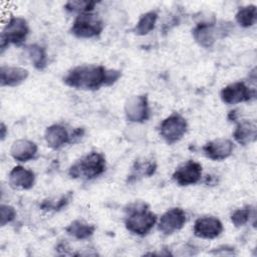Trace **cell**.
Segmentation results:
<instances>
[{
	"instance_id": "cell-1",
	"label": "cell",
	"mask_w": 257,
	"mask_h": 257,
	"mask_svg": "<svg viewBox=\"0 0 257 257\" xmlns=\"http://www.w3.org/2000/svg\"><path fill=\"white\" fill-rule=\"evenodd\" d=\"M106 68L96 64H85L70 69L63 77V81L70 87L93 90L106 85Z\"/></svg>"
},
{
	"instance_id": "cell-2",
	"label": "cell",
	"mask_w": 257,
	"mask_h": 257,
	"mask_svg": "<svg viewBox=\"0 0 257 257\" xmlns=\"http://www.w3.org/2000/svg\"><path fill=\"white\" fill-rule=\"evenodd\" d=\"M127 216L125 219V228L137 235H146L149 233L157 222V216L148 209L144 202H136L126 209Z\"/></svg>"
},
{
	"instance_id": "cell-3",
	"label": "cell",
	"mask_w": 257,
	"mask_h": 257,
	"mask_svg": "<svg viewBox=\"0 0 257 257\" xmlns=\"http://www.w3.org/2000/svg\"><path fill=\"white\" fill-rule=\"evenodd\" d=\"M105 170L104 157L96 152H91L73 164L69 169V175L72 178L83 176L86 179H92L101 175Z\"/></svg>"
},
{
	"instance_id": "cell-4",
	"label": "cell",
	"mask_w": 257,
	"mask_h": 257,
	"mask_svg": "<svg viewBox=\"0 0 257 257\" xmlns=\"http://www.w3.org/2000/svg\"><path fill=\"white\" fill-rule=\"evenodd\" d=\"M102 28V21L96 14L81 13L74 19L71 33L79 38H91L99 35Z\"/></svg>"
},
{
	"instance_id": "cell-5",
	"label": "cell",
	"mask_w": 257,
	"mask_h": 257,
	"mask_svg": "<svg viewBox=\"0 0 257 257\" xmlns=\"http://www.w3.org/2000/svg\"><path fill=\"white\" fill-rule=\"evenodd\" d=\"M29 33V26L24 18H11L1 33V50L3 51L10 43L21 44Z\"/></svg>"
},
{
	"instance_id": "cell-6",
	"label": "cell",
	"mask_w": 257,
	"mask_h": 257,
	"mask_svg": "<svg viewBox=\"0 0 257 257\" xmlns=\"http://www.w3.org/2000/svg\"><path fill=\"white\" fill-rule=\"evenodd\" d=\"M187 127V120L181 114L174 112L162 121L160 135L168 144H174L183 138Z\"/></svg>"
},
{
	"instance_id": "cell-7",
	"label": "cell",
	"mask_w": 257,
	"mask_h": 257,
	"mask_svg": "<svg viewBox=\"0 0 257 257\" xmlns=\"http://www.w3.org/2000/svg\"><path fill=\"white\" fill-rule=\"evenodd\" d=\"M124 113L127 120L143 122L149 118L150 108L147 95H133L124 103Z\"/></svg>"
},
{
	"instance_id": "cell-8",
	"label": "cell",
	"mask_w": 257,
	"mask_h": 257,
	"mask_svg": "<svg viewBox=\"0 0 257 257\" xmlns=\"http://www.w3.org/2000/svg\"><path fill=\"white\" fill-rule=\"evenodd\" d=\"M220 95L225 103L235 104L254 98L256 91L255 89L249 88L244 82L237 81L225 86L221 90Z\"/></svg>"
},
{
	"instance_id": "cell-9",
	"label": "cell",
	"mask_w": 257,
	"mask_h": 257,
	"mask_svg": "<svg viewBox=\"0 0 257 257\" xmlns=\"http://www.w3.org/2000/svg\"><path fill=\"white\" fill-rule=\"evenodd\" d=\"M202 176V166L195 161H188L181 165L173 174V179L180 186H189L198 183Z\"/></svg>"
},
{
	"instance_id": "cell-10",
	"label": "cell",
	"mask_w": 257,
	"mask_h": 257,
	"mask_svg": "<svg viewBox=\"0 0 257 257\" xmlns=\"http://www.w3.org/2000/svg\"><path fill=\"white\" fill-rule=\"evenodd\" d=\"M187 221L186 213L181 208H172L168 210L160 219L159 230L166 235L183 228Z\"/></svg>"
},
{
	"instance_id": "cell-11",
	"label": "cell",
	"mask_w": 257,
	"mask_h": 257,
	"mask_svg": "<svg viewBox=\"0 0 257 257\" xmlns=\"http://www.w3.org/2000/svg\"><path fill=\"white\" fill-rule=\"evenodd\" d=\"M223 231L221 221L215 217L207 216L196 220L194 224V234L203 239H214Z\"/></svg>"
},
{
	"instance_id": "cell-12",
	"label": "cell",
	"mask_w": 257,
	"mask_h": 257,
	"mask_svg": "<svg viewBox=\"0 0 257 257\" xmlns=\"http://www.w3.org/2000/svg\"><path fill=\"white\" fill-rule=\"evenodd\" d=\"M234 144L228 139H217L207 143L203 147V152L207 158L213 161H222L231 156Z\"/></svg>"
},
{
	"instance_id": "cell-13",
	"label": "cell",
	"mask_w": 257,
	"mask_h": 257,
	"mask_svg": "<svg viewBox=\"0 0 257 257\" xmlns=\"http://www.w3.org/2000/svg\"><path fill=\"white\" fill-rule=\"evenodd\" d=\"M8 179L12 188L28 190L34 185L35 175L32 171L27 170L21 166H17L11 170Z\"/></svg>"
},
{
	"instance_id": "cell-14",
	"label": "cell",
	"mask_w": 257,
	"mask_h": 257,
	"mask_svg": "<svg viewBox=\"0 0 257 257\" xmlns=\"http://www.w3.org/2000/svg\"><path fill=\"white\" fill-rule=\"evenodd\" d=\"M12 158L18 162H27L37 154V145L29 140L21 139L15 141L10 149Z\"/></svg>"
},
{
	"instance_id": "cell-15",
	"label": "cell",
	"mask_w": 257,
	"mask_h": 257,
	"mask_svg": "<svg viewBox=\"0 0 257 257\" xmlns=\"http://www.w3.org/2000/svg\"><path fill=\"white\" fill-rule=\"evenodd\" d=\"M28 70L18 66H2L0 68V82L2 86H16L26 80Z\"/></svg>"
},
{
	"instance_id": "cell-16",
	"label": "cell",
	"mask_w": 257,
	"mask_h": 257,
	"mask_svg": "<svg viewBox=\"0 0 257 257\" xmlns=\"http://www.w3.org/2000/svg\"><path fill=\"white\" fill-rule=\"evenodd\" d=\"M192 32L196 42L205 48L211 47L216 40V31L212 22H201L194 27Z\"/></svg>"
},
{
	"instance_id": "cell-17",
	"label": "cell",
	"mask_w": 257,
	"mask_h": 257,
	"mask_svg": "<svg viewBox=\"0 0 257 257\" xmlns=\"http://www.w3.org/2000/svg\"><path fill=\"white\" fill-rule=\"evenodd\" d=\"M45 142L51 149H59L62 146L70 143V136L66 128L60 124H52L45 131Z\"/></svg>"
},
{
	"instance_id": "cell-18",
	"label": "cell",
	"mask_w": 257,
	"mask_h": 257,
	"mask_svg": "<svg viewBox=\"0 0 257 257\" xmlns=\"http://www.w3.org/2000/svg\"><path fill=\"white\" fill-rule=\"evenodd\" d=\"M233 137L237 143L245 146L251 142H254L257 137V127L254 122L242 121L236 126Z\"/></svg>"
},
{
	"instance_id": "cell-19",
	"label": "cell",
	"mask_w": 257,
	"mask_h": 257,
	"mask_svg": "<svg viewBox=\"0 0 257 257\" xmlns=\"http://www.w3.org/2000/svg\"><path fill=\"white\" fill-rule=\"evenodd\" d=\"M65 230L69 235L73 236L74 238L83 240L90 237L93 234L95 227L93 225L86 224L80 220H75L71 222Z\"/></svg>"
},
{
	"instance_id": "cell-20",
	"label": "cell",
	"mask_w": 257,
	"mask_h": 257,
	"mask_svg": "<svg viewBox=\"0 0 257 257\" xmlns=\"http://www.w3.org/2000/svg\"><path fill=\"white\" fill-rule=\"evenodd\" d=\"M158 19V13L156 11L146 12L141 16L137 25L134 28V31L138 35H146L151 32L156 25Z\"/></svg>"
},
{
	"instance_id": "cell-21",
	"label": "cell",
	"mask_w": 257,
	"mask_h": 257,
	"mask_svg": "<svg viewBox=\"0 0 257 257\" xmlns=\"http://www.w3.org/2000/svg\"><path fill=\"white\" fill-rule=\"evenodd\" d=\"M236 21L242 27H250L252 26L257 19L256 14V6L255 5H247L238 10L236 13Z\"/></svg>"
},
{
	"instance_id": "cell-22",
	"label": "cell",
	"mask_w": 257,
	"mask_h": 257,
	"mask_svg": "<svg viewBox=\"0 0 257 257\" xmlns=\"http://www.w3.org/2000/svg\"><path fill=\"white\" fill-rule=\"evenodd\" d=\"M28 55L34 65L37 69H43L47 64V55L45 52V49L38 45V44H32L28 46L27 48Z\"/></svg>"
},
{
	"instance_id": "cell-23",
	"label": "cell",
	"mask_w": 257,
	"mask_h": 257,
	"mask_svg": "<svg viewBox=\"0 0 257 257\" xmlns=\"http://www.w3.org/2000/svg\"><path fill=\"white\" fill-rule=\"evenodd\" d=\"M95 4L96 2L94 1H83V0L68 1L65 4V9L70 12H78L79 14L88 13L94 8Z\"/></svg>"
},
{
	"instance_id": "cell-24",
	"label": "cell",
	"mask_w": 257,
	"mask_h": 257,
	"mask_svg": "<svg viewBox=\"0 0 257 257\" xmlns=\"http://www.w3.org/2000/svg\"><path fill=\"white\" fill-rule=\"evenodd\" d=\"M251 217V209L249 207L237 209L231 215V221L236 227H240L245 225Z\"/></svg>"
},
{
	"instance_id": "cell-25",
	"label": "cell",
	"mask_w": 257,
	"mask_h": 257,
	"mask_svg": "<svg viewBox=\"0 0 257 257\" xmlns=\"http://www.w3.org/2000/svg\"><path fill=\"white\" fill-rule=\"evenodd\" d=\"M70 198H71V193H68V194L62 196L57 201L45 200L42 202L40 207L43 210H60L68 204V202L70 201Z\"/></svg>"
},
{
	"instance_id": "cell-26",
	"label": "cell",
	"mask_w": 257,
	"mask_h": 257,
	"mask_svg": "<svg viewBox=\"0 0 257 257\" xmlns=\"http://www.w3.org/2000/svg\"><path fill=\"white\" fill-rule=\"evenodd\" d=\"M16 217L15 209L10 205L2 204L0 206V225L5 226L6 224L12 222Z\"/></svg>"
},
{
	"instance_id": "cell-27",
	"label": "cell",
	"mask_w": 257,
	"mask_h": 257,
	"mask_svg": "<svg viewBox=\"0 0 257 257\" xmlns=\"http://www.w3.org/2000/svg\"><path fill=\"white\" fill-rule=\"evenodd\" d=\"M83 134H84V131H83V128H81V127H78V128H76V130H74L73 133H72L71 136H70V143H71V142L73 143L76 139L81 138V137L83 136Z\"/></svg>"
},
{
	"instance_id": "cell-28",
	"label": "cell",
	"mask_w": 257,
	"mask_h": 257,
	"mask_svg": "<svg viewBox=\"0 0 257 257\" xmlns=\"http://www.w3.org/2000/svg\"><path fill=\"white\" fill-rule=\"evenodd\" d=\"M0 131H1V140L3 141L5 139V137H6V126H5V124L3 122L1 123Z\"/></svg>"
}]
</instances>
